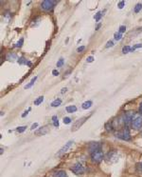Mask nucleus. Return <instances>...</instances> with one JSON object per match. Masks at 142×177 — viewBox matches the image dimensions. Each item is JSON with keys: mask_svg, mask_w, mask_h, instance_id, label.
Returning a JSON list of instances; mask_svg holds the SVG:
<instances>
[{"mask_svg": "<svg viewBox=\"0 0 142 177\" xmlns=\"http://www.w3.org/2000/svg\"><path fill=\"white\" fill-rule=\"evenodd\" d=\"M101 24H99L98 26H97V28H96V30H99V28H101Z\"/></svg>", "mask_w": 142, "mask_h": 177, "instance_id": "79ce46f5", "label": "nucleus"}, {"mask_svg": "<svg viewBox=\"0 0 142 177\" xmlns=\"http://www.w3.org/2000/svg\"><path fill=\"white\" fill-rule=\"evenodd\" d=\"M48 132H49V129H48V127L47 126H45V127L40 128V129L38 130H36V132H35V134H36V135H45V134L48 133Z\"/></svg>", "mask_w": 142, "mask_h": 177, "instance_id": "9d476101", "label": "nucleus"}, {"mask_svg": "<svg viewBox=\"0 0 142 177\" xmlns=\"http://www.w3.org/2000/svg\"><path fill=\"white\" fill-rule=\"evenodd\" d=\"M64 60L63 58H60L59 59V61L57 62V68H60V67H62L63 65H64Z\"/></svg>", "mask_w": 142, "mask_h": 177, "instance_id": "a878e982", "label": "nucleus"}, {"mask_svg": "<svg viewBox=\"0 0 142 177\" xmlns=\"http://www.w3.org/2000/svg\"><path fill=\"white\" fill-rule=\"evenodd\" d=\"M36 79H37V76H34V77L30 80V83L26 85V86H25V89H30V88H31V87L34 85V83H35V81H36Z\"/></svg>", "mask_w": 142, "mask_h": 177, "instance_id": "2eb2a0df", "label": "nucleus"}, {"mask_svg": "<svg viewBox=\"0 0 142 177\" xmlns=\"http://www.w3.org/2000/svg\"><path fill=\"white\" fill-rule=\"evenodd\" d=\"M140 169H141V170H142V163L140 164Z\"/></svg>", "mask_w": 142, "mask_h": 177, "instance_id": "37998d69", "label": "nucleus"}, {"mask_svg": "<svg viewBox=\"0 0 142 177\" xmlns=\"http://www.w3.org/2000/svg\"><path fill=\"white\" fill-rule=\"evenodd\" d=\"M52 121H53L54 127H56V128L59 127V120H58V117L56 115H53L52 116Z\"/></svg>", "mask_w": 142, "mask_h": 177, "instance_id": "4be33fe9", "label": "nucleus"}, {"mask_svg": "<svg viewBox=\"0 0 142 177\" xmlns=\"http://www.w3.org/2000/svg\"><path fill=\"white\" fill-rule=\"evenodd\" d=\"M44 101V96H39L36 100L34 101V105L35 106H39V105Z\"/></svg>", "mask_w": 142, "mask_h": 177, "instance_id": "412c9836", "label": "nucleus"}, {"mask_svg": "<svg viewBox=\"0 0 142 177\" xmlns=\"http://www.w3.org/2000/svg\"><path fill=\"white\" fill-rule=\"evenodd\" d=\"M112 128H113V124H112V123L108 122V123H106V124H105V129L107 130H112Z\"/></svg>", "mask_w": 142, "mask_h": 177, "instance_id": "bb28decb", "label": "nucleus"}, {"mask_svg": "<svg viewBox=\"0 0 142 177\" xmlns=\"http://www.w3.org/2000/svg\"><path fill=\"white\" fill-rule=\"evenodd\" d=\"M113 127L114 128H120L122 126H124V115L118 116L115 121H113Z\"/></svg>", "mask_w": 142, "mask_h": 177, "instance_id": "1a4fd4ad", "label": "nucleus"}, {"mask_svg": "<svg viewBox=\"0 0 142 177\" xmlns=\"http://www.w3.org/2000/svg\"><path fill=\"white\" fill-rule=\"evenodd\" d=\"M131 125L135 130H140V128H142V114L141 113L135 114L134 118L132 119Z\"/></svg>", "mask_w": 142, "mask_h": 177, "instance_id": "f257e3e1", "label": "nucleus"}, {"mask_svg": "<svg viewBox=\"0 0 142 177\" xmlns=\"http://www.w3.org/2000/svg\"><path fill=\"white\" fill-rule=\"evenodd\" d=\"M113 46H114V43H113V41H108L107 43H106V45H105V48H110V47H113Z\"/></svg>", "mask_w": 142, "mask_h": 177, "instance_id": "473e14b6", "label": "nucleus"}, {"mask_svg": "<svg viewBox=\"0 0 142 177\" xmlns=\"http://www.w3.org/2000/svg\"><path fill=\"white\" fill-rule=\"evenodd\" d=\"M37 127H38V124H37V123H34V124H33V125H32V126H31V128H30V130H33L34 129H36V128H37Z\"/></svg>", "mask_w": 142, "mask_h": 177, "instance_id": "4c0bfd02", "label": "nucleus"}, {"mask_svg": "<svg viewBox=\"0 0 142 177\" xmlns=\"http://www.w3.org/2000/svg\"><path fill=\"white\" fill-rule=\"evenodd\" d=\"M124 6H125V1H119V2H118V9H119V10L123 9Z\"/></svg>", "mask_w": 142, "mask_h": 177, "instance_id": "c756f323", "label": "nucleus"}, {"mask_svg": "<svg viewBox=\"0 0 142 177\" xmlns=\"http://www.w3.org/2000/svg\"><path fill=\"white\" fill-rule=\"evenodd\" d=\"M105 12V11H103V12H97V14H95V16H94L95 20H96V21H99V20H101V16L103 15V12Z\"/></svg>", "mask_w": 142, "mask_h": 177, "instance_id": "a211bd4d", "label": "nucleus"}, {"mask_svg": "<svg viewBox=\"0 0 142 177\" xmlns=\"http://www.w3.org/2000/svg\"><path fill=\"white\" fill-rule=\"evenodd\" d=\"M56 1H53V0H45V1L42 2V4H41V8L44 10V11H46V12H49L51 11L53 8H54V6H55L56 4Z\"/></svg>", "mask_w": 142, "mask_h": 177, "instance_id": "423d86ee", "label": "nucleus"}, {"mask_svg": "<svg viewBox=\"0 0 142 177\" xmlns=\"http://www.w3.org/2000/svg\"><path fill=\"white\" fill-rule=\"evenodd\" d=\"M54 176H55V177H68L64 170H59V172H57L55 173V175H54Z\"/></svg>", "mask_w": 142, "mask_h": 177, "instance_id": "4468645a", "label": "nucleus"}, {"mask_svg": "<svg viewBox=\"0 0 142 177\" xmlns=\"http://www.w3.org/2000/svg\"><path fill=\"white\" fill-rule=\"evenodd\" d=\"M89 117H90V115L89 116H83V117H80V119H78L77 121H75L74 124L72 125V128H71V130H72V132H76V130H78L82 126V124L85 123V121L88 119Z\"/></svg>", "mask_w": 142, "mask_h": 177, "instance_id": "20e7f679", "label": "nucleus"}, {"mask_svg": "<svg viewBox=\"0 0 142 177\" xmlns=\"http://www.w3.org/2000/svg\"><path fill=\"white\" fill-rule=\"evenodd\" d=\"M66 91H67V89H66V88H64V89H63V90H62V91H61V93H66Z\"/></svg>", "mask_w": 142, "mask_h": 177, "instance_id": "a19ab883", "label": "nucleus"}, {"mask_svg": "<svg viewBox=\"0 0 142 177\" xmlns=\"http://www.w3.org/2000/svg\"><path fill=\"white\" fill-rule=\"evenodd\" d=\"M74 144V141H68V142H67L66 144H64V146H63L62 147V149H61L59 152H57V154H56V156H58V157H61L62 155H64V153H66L67 152V150H68L71 147H72V145Z\"/></svg>", "mask_w": 142, "mask_h": 177, "instance_id": "6e6552de", "label": "nucleus"}, {"mask_svg": "<svg viewBox=\"0 0 142 177\" xmlns=\"http://www.w3.org/2000/svg\"><path fill=\"white\" fill-rule=\"evenodd\" d=\"M66 110L67 113H75V111L77 110V107L76 106H67L66 108Z\"/></svg>", "mask_w": 142, "mask_h": 177, "instance_id": "dca6fc26", "label": "nucleus"}, {"mask_svg": "<svg viewBox=\"0 0 142 177\" xmlns=\"http://www.w3.org/2000/svg\"><path fill=\"white\" fill-rule=\"evenodd\" d=\"M61 104H62V99H60V98H57V99H55L52 103H51V107H53V108L59 107Z\"/></svg>", "mask_w": 142, "mask_h": 177, "instance_id": "ddd939ff", "label": "nucleus"}, {"mask_svg": "<svg viewBox=\"0 0 142 177\" xmlns=\"http://www.w3.org/2000/svg\"><path fill=\"white\" fill-rule=\"evenodd\" d=\"M92 106V101H86V102H85L82 105V109H85V110H87V109H90Z\"/></svg>", "mask_w": 142, "mask_h": 177, "instance_id": "f3484780", "label": "nucleus"}, {"mask_svg": "<svg viewBox=\"0 0 142 177\" xmlns=\"http://www.w3.org/2000/svg\"><path fill=\"white\" fill-rule=\"evenodd\" d=\"M71 122V119L69 117H64V124H69Z\"/></svg>", "mask_w": 142, "mask_h": 177, "instance_id": "72a5a7b5", "label": "nucleus"}, {"mask_svg": "<svg viewBox=\"0 0 142 177\" xmlns=\"http://www.w3.org/2000/svg\"><path fill=\"white\" fill-rule=\"evenodd\" d=\"M101 145L99 143H92L91 145H90V147H89V150H90V152H91V153H92V152H96V150H101Z\"/></svg>", "mask_w": 142, "mask_h": 177, "instance_id": "f8f14e48", "label": "nucleus"}, {"mask_svg": "<svg viewBox=\"0 0 142 177\" xmlns=\"http://www.w3.org/2000/svg\"><path fill=\"white\" fill-rule=\"evenodd\" d=\"M126 32V27L125 26H120L119 27V30H118V32L119 34H123V32Z\"/></svg>", "mask_w": 142, "mask_h": 177, "instance_id": "cd10ccee", "label": "nucleus"}, {"mask_svg": "<svg viewBox=\"0 0 142 177\" xmlns=\"http://www.w3.org/2000/svg\"><path fill=\"white\" fill-rule=\"evenodd\" d=\"M30 109H28V110H26L25 113H24L23 114H22V117H25L26 115H28V111H30Z\"/></svg>", "mask_w": 142, "mask_h": 177, "instance_id": "58836bf2", "label": "nucleus"}, {"mask_svg": "<svg viewBox=\"0 0 142 177\" xmlns=\"http://www.w3.org/2000/svg\"><path fill=\"white\" fill-rule=\"evenodd\" d=\"M116 136H117L118 138H119V139L126 140V141L131 139V134H130V132H129L128 128H124L122 130H119L118 132L116 133Z\"/></svg>", "mask_w": 142, "mask_h": 177, "instance_id": "7ed1b4c3", "label": "nucleus"}, {"mask_svg": "<svg viewBox=\"0 0 142 177\" xmlns=\"http://www.w3.org/2000/svg\"><path fill=\"white\" fill-rule=\"evenodd\" d=\"M85 46H80V47H79L78 49H77V51H78V52H82V51H85Z\"/></svg>", "mask_w": 142, "mask_h": 177, "instance_id": "f704fd0d", "label": "nucleus"}, {"mask_svg": "<svg viewBox=\"0 0 142 177\" xmlns=\"http://www.w3.org/2000/svg\"><path fill=\"white\" fill-rule=\"evenodd\" d=\"M70 169H71V172H74L77 175L82 174V173L85 172V167H83L80 163H76L75 165H74Z\"/></svg>", "mask_w": 142, "mask_h": 177, "instance_id": "0eeeda50", "label": "nucleus"}, {"mask_svg": "<svg viewBox=\"0 0 142 177\" xmlns=\"http://www.w3.org/2000/svg\"><path fill=\"white\" fill-rule=\"evenodd\" d=\"M23 43H24V38H21L20 40L17 42V44H16V47H18V48L22 47V46H23Z\"/></svg>", "mask_w": 142, "mask_h": 177, "instance_id": "7c9ffc66", "label": "nucleus"}, {"mask_svg": "<svg viewBox=\"0 0 142 177\" xmlns=\"http://www.w3.org/2000/svg\"><path fill=\"white\" fill-rule=\"evenodd\" d=\"M139 113L142 114V103H140V105H139Z\"/></svg>", "mask_w": 142, "mask_h": 177, "instance_id": "ea45409f", "label": "nucleus"}, {"mask_svg": "<svg viewBox=\"0 0 142 177\" xmlns=\"http://www.w3.org/2000/svg\"><path fill=\"white\" fill-rule=\"evenodd\" d=\"M103 158H104V154H103L101 150H96V152L91 153V159H92V161L95 162V163L101 162Z\"/></svg>", "mask_w": 142, "mask_h": 177, "instance_id": "39448f33", "label": "nucleus"}, {"mask_svg": "<svg viewBox=\"0 0 142 177\" xmlns=\"http://www.w3.org/2000/svg\"><path fill=\"white\" fill-rule=\"evenodd\" d=\"M114 37H115V40L119 41V40H120V39L122 38V34H119V32H116L115 35H114Z\"/></svg>", "mask_w": 142, "mask_h": 177, "instance_id": "b1692460", "label": "nucleus"}, {"mask_svg": "<svg viewBox=\"0 0 142 177\" xmlns=\"http://www.w3.org/2000/svg\"><path fill=\"white\" fill-rule=\"evenodd\" d=\"M141 32H142V27L137 28V29H135V30H133V31H131L130 32H129V34H128V37H131L132 35H133V37L134 36H137V35L141 34Z\"/></svg>", "mask_w": 142, "mask_h": 177, "instance_id": "9b49d317", "label": "nucleus"}, {"mask_svg": "<svg viewBox=\"0 0 142 177\" xmlns=\"http://www.w3.org/2000/svg\"><path fill=\"white\" fill-rule=\"evenodd\" d=\"M18 63L19 64H27L28 63V60H26V58L25 57H20L18 59Z\"/></svg>", "mask_w": 142, "mask_h": 177, "instance_id": "393cba45", "label": "nucleus"}, {"mask_svg": "<svg viewBox=\"0 0 142 177\" xmlns=\"http://www.w3.org/2000/svg\"><path fill=\"white\" fill-rule=\"evenodd\" d=\"M138 48H142V44H137V45L133 46V47H132V51H134L135 50H137Z\"/></svg>", "mask_w": 142, "mask_h": 177, "instance_id": "2f4dec72", "label": "nucleus"}, {"mask_svg": "<svg viewBox=\"0 0 142 177\" xmlns=\"http://www.w3.org/2000/svg\"><path fill=\"white\" fill-rule=\"evenodd\" d=\"M26 129H27V127H26V126H23V127H19V128H17V129H16V130H17L18 132H25V130H26Z\"/></svg>", "mask_w": 142, "mask_h": 177, "instance_id": "c85d7f7f", "label": "nucleus"}, {"mask_svg": "<svg viewBox=\"0 0 142 177\" xmlns=\"http://www.w3.org/2000/svg\"><path fill=\"white\" fill-rule=\"evenodd\" d=\"M141 10H142V4H141V3H138V4L135 5V7L134 9V12H135V14H138Z\"/></svg>", "mask_w": 142, "mask_h": 177, "instance_id": "6ab92c4d", "label": "nucleus"}, {"mask_svg": "<svg viewBox=\"0 0 142 177\" xmlns=\"http://www.w3.org/2000/svg\"><path fill=\"white\" fill-rule=\"evenodd\" d=\"M118 158H119L118 153L116 150H112V152H109L107 153V155L105 156V161L108 164H113L118 162Z\"/></svg>", "mask_w": 142, "mask_h": 177, "instance_id": "f03ea898", "label": "nucleus"}, {"mask_svg": "<svg viewBox=\"0 0 142 177\" xmlns=\"http://www.w3.org/2000/svg\"><path fill=\"white\" fill-rule=\"evenodd\" d=\"M7 59L9 61H11V60H15L16 59V54H9L7 55Z\"/></svg>", "mask_w": 142, "mask_h": 177, "instance_id": "5701e85b", "label": "nucleus"}, {"mask_svg": "<svg viewBox=\"0 0 142 177\" xmlns=\"http://www.w3.org/2000/svg\"><path fill=\"white\" fill-rule=\"evenodd\" d=\"M93 60H94V57L93 56H89L86 58V61L88 62V63H91V62H93Z\"/></svg>", "mask_w": 142, "mask_h": 177, "instance_id": "c9c22d12", "label": "nucleus"}, {"mask_svg": "<svg viewBox=\"0 0 142 177\" xmlns=\"http://www.w3.org/2000/svg\"><path fill=\"white\" fill-rule=\"evenodd\" d=\"M131 51H132V48L130 46H124L123 49H122V52H123L124 54H129V52H131Z\"/></svg>", "mask_w": 142, "mask_h": 177, "instance_id": "aec40b11", "label": "nucleus"}, {"mask_svg": "<svg viewBox=\"0 0 142 177\" xmlns=\"http://www.w3.org/2000/svg\"><path fill=\"white\" fill-rule=\"evenodd\" d=\"M52 74L54 75V76H57V75H59V71H58L57 70H53L52 71Z\"/></svg>", "mask_w": 142, "mask_h": 177, "instance_id": "e433bc0d", "label": "nucleus"}]
</instances>
